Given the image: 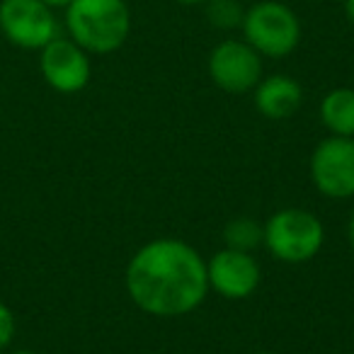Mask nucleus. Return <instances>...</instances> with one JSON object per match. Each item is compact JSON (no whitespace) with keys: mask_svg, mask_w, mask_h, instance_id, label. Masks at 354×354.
Here are the masks:
<instances>
[{"mask_svg":"<svg viewBox=\"0 0 354 354\" xmlns=\"http://www.w3.org/2000/svg\"><path fill=\"white\" fill-rule=\"evenodd\" d=\"M347 241H349V248H352V252H354V212H352V216H349V226H347Z\"/></svg>","mask_w":354,"mask_h":354,"instance_id":"obj_16","label":"nucleus"},{"mask_svg":"<svg viewBox=\"0 0 354 354\" xmlns=\"http://www.w3.org/2000/svg\"><path fill=\"white\" fill-rule=\"evenodd\" d=\"M207 20L216 30H238L245 17V8L238 0H207Z\"/></svg>","mask_w":354,"mask_h":354,"instance_id":"obj_13","label":"nucleus"},{"mask_svg":"<svg viewBox=\"0 0 354 354\" xmlns=\"http://www.w3.org/2000/svg\"><path fill=\"white\" fill-rule=\"evenodd\" d=\"M209 75L223 93H250L262 80V56L248 41L226 39L209 56Z\"/></svg>","mask_w":354,"mask_h":354,"instance_id":"obj_7","label":"nucleus"},{"mask_svg":"<svg viewBox=\"0 0 354 354\" xmlns=\"http://www.w3.org/2000/svg\"><path fill=\"white\" fill-rule=\"evenodd\" d=\"M175 3H180V6H204L207 0H175Z\"/></svg>","mask_w":354,"mask_h":354,"instance_id":"obj_18","label":"nucleus"},{"mask_svg":"<svg viewBox=\"0 0 354 354\" xmlns=\"http://www.w3.org/2000/svg\"><path fill=\"white\" fill-rule=\"evenodd\" d=\"M262 243L277 260L301 265L313 260L325 241V228L315 214L306 209H281L265 223Z\"/></svg>","mask_w":354,"mask_h":354,"instance_id":"obj_3","label":"nucleus"},{"mask_svg":"<svg viewBox=\"0 0 354 354\" xmlns=\"http://www.w3.org/2000/svg\"><path fill=\"white\" fill-rule=\"evenodd\" d=\"M304 90L291 75H270L255 88V107L267 119H289L299 112Z\"/></svg>","mask_w":354,"mask_h":354,"instance_id":"obj_10","label":"nucleus"},{"mask_svg":"<svg viewBox=\"0 0 354 354\" xmlns=\"http://www.w3.org/2000/svg\"><path fill=\"white\" fill-rule=\"evenodd\" d=\"M344 15L354 25V0H344Z\"/></svg>","mask_w":354,"mask_h":354,"instance_id":"obj_17","label":"nucleus"},{"mask_svg":"<svg viewBox=\"0 0 354 354\" xmlns=\"http://www.w3.org/2000/svg\"><path fill=\"white\" fill-rule=\"evenodd\" d=\"M310 180L330 199L354 197V138L330 136L310 156Z\"/></svg>","mask_w":354,"mask_h":354,"instance_id":"obj_6","label":"nucleus"},{"mask_svg":"<svg viewBox=\"0 0 354 354\" xmlns=\"http://www.w3.org/2000/svg\"><path fill=\"white\" fill-rule=\"evenodd\" d=\"M44 6H49L51 10H56V8H68L71 6V0H41Z\"/></svg>","mask_w":354,"mask_h":354,"instance_id":"obj_15","label":"nucleus"},{"mask_svg":"<svg viewBox=\"0 0 354 354\" xmlns=\"http://www.w3.org/2000/svg\"><path fill=\"white\" fill-rule=\"evenodd\" d=\"M241 30L248 44L267 59H284L301 41L299 17L279 0H260L248 8Z\"/></svg>","mask_w":354,"mask_h":354,"instance_id":"obj_4","label":"nucleus"},{"mask_svg":"<svg viewBox=\"0 0 354 354\" xmlns=\"http://www.w3.org/2000/svg\"><path fill=\"white\" fill-rule=\"evenodd\" d=\"M127 291L138 308L158 318L192 313L207 299V262L187 243L160 238L131 257Z\"/></svg>","mask_w":354,"mask_h":354,"instance_id":"obj_1","label":"nucleus"},{"mask_svg":"<svg viewBox=\"0 0 354 354\" xmlns=\"http://www.w3.org/2000/svg\"><path fill=\"white\" fill-rule=\"evenodd\" d=\"M0 32L20 49L41 51L59 37V22L41 0H0Z\"/></svg>","mask_w":354,"mask_h":354,"instance_id":"obj_5","label":"nucleus"},{"mask_svg":"<svg viewBox=\"0 0 354 354\" xmlns=\"http://www.w3.org/2000/svg\"><path fill=\"white\" fill-rule=\"evenodd\" d=\"M207 277L209 286L223 299L231 301L248 299L250 294H255L262 279L260 265L255 262V257L250 252L231 250V248L216 252L207 262Z\"/></svg>","mask_w":354,"mask_h":354,"instance_id":"obj_9","label":"nucleus"},{"mask_svg":"<svg viewBox=\"0 0 354 354\" xmlns=\"http://www.w3.org/2000/svg\"><path fill=\"white\" fill-rule=\"evenodd\" d=\"M39 68L44 80L64 95H75L90 83V56L73 39L56 37L41 49Z\"/></svg>","mask_w":354,"mask_h":354,"instance_id":"obj_8","label":"nucleus"},{"mask_svg":"<svg viewBox=\"0 0 354 354\" xmlns=\"http://www.w3.org/2000/svg\"><path fill=\"white\" fill-rule=\"evenodd\" d=\"M320 119L333 136L354 138V90H330L320 102Z\"/></svg>","mask_w":354,"mask_h":354,"instance_id":"obj_11","label":"nucleus"},{"mask_svg":"<svg viewBox=\"0 0 354 354\" xmlns=\"http://www.w3.org/2000/svg\"><path fill=\"white\" fill-rule=\"evenodd\" d=\"M12 354H37V352H32V349H17V352H12Z\"/></svg>","mask_w":354,"mask_h":354,"instance_id":"obj_19","label":"nucleus"},{"mask_svg":"<svg viewBox=\"0 0 354 354\" xmlns=\"http://www.w3.org/2000/svg\"><path fill=\"white\" fill-rule=\"evenodd\" d=\"M15 330H17L15 315H12V310L0 301V349H6L8 344L12 342Z\"/></svg>","mask_w":354,"mask_h":354,"instance_id":"obj_14","label":"nucleus"},{"mask_svg":"<svg viewBox=\"0 0 354 354\" xmlns=\"http://www.w3.org/2000/svg\"><path fill=\"white\" fill-rule=\"evenodd\" d=\"M66 27L88 54H112L129 39L131 12L127 0H71Z\"/></svg>","mask_w":354,"mask_h":354,"instance_id":"obj_2","label":"nucleus"},{"mask_svg":"<svg viewBox=\"0 0 354 354\" xmlns=\"http://www.w3.org/2000/svg\"><path fill=\"white\" fill-rule=\"evenodd\" d=\"M252 354H272V352H252Z\"/></svg>","mask_w":354,"mask_h":354,"instance_id":"obj_20","label":"nucleus"},{"mask_svg":"<svg viewBox=\"0 0 354 354\" xmlns=\"http://www.w3.org/2000/svg\"><path fill=\"white\" fill-rule=\"evenodd\" d=\"M262 236H265L262 226L250 216L233 218V221H228L226 228H223V241H226V248H231V250H241V252L255 250V248L262 243Z\"/></svg>","mask_w":354,"mask_h":354,"instance_id":"obj_12","label":"nucleus"}]
</instances>
